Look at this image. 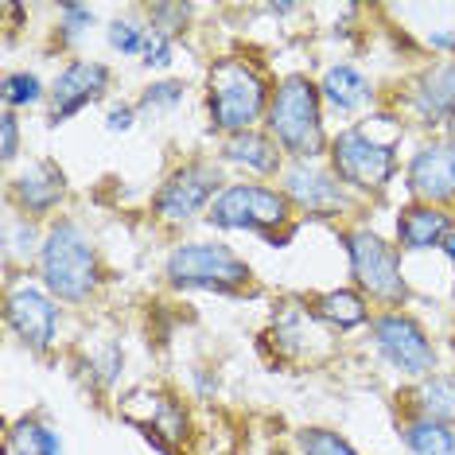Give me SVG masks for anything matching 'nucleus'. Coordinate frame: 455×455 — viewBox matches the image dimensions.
Instances as JSON below:
<instances>
[{"mask_svg":"<svg viewBox=\"0 0 455 455\" xmlns=\"http://www.w3.org/2000/svg\"><path fill=\"white\" fill-rule=\"evenodd\" d=\"M397 148H401V129L389 137H378L374 121L370 125H350L331 137L327 160L339 183L358 195H381L397 175Z\"/></svg>","mask_w":455,"mask_h":455,"instance_id":"obj_4","label":"nucleus"},{"mask_svg":"<svg viewBox=\"0 0 455 455\" xmlns=\"http://www.w3.org/2000/svg\"><path fill=\"white\" fill-rule=\"evenodd\" d=\"M312 304V315L323 319V323L339 327V331H350V327H362L370 323V299L358 292V288H331V292H319L307 299Z\"/></svg>","mask_w":455,"mask_h":455,"instance_id":"obj_19","label":"nucleus"},{"mask_svg":"<svg viewBox=\"0 0 455 455\" xmlns=\"http://www.w3.org/2000/svg\"><path fill=\"white\" fill-rule=\"evenodd\" d=\"M440 250H443V257H448V261L455 265V230L448 234V242H443V245H440Z\"/></svg>","mask_w":455,"mask_h":455,"instance_id":"obj_33","label":"nucleus"},{"mask_svg":"<svg viewBox=\"0 0 455 455\" xmlns=\"http://www.w3.org/2000/svg\"><path fill=\"white\" fill-rule=\"evenodd\" d=\"M347 245V261L355 288L366 299H374L386 312H401V304L409 299V284L401 273V250L393 242H386L381 234H374L370 226H350L343 230Z\"/></svg>","mask_w":455,"mask_h":455,"instance_id":"obj_6","label":"nucleus"},{"mask_svg":"<svg viewBox=\"0 0 455 455\" xmlns=\"http://www.w3.org/2000/svg\"><path fill=\"white\" fill-rule=\"evenodd\" d=\"M39 276L44 288L63 304H86L101 288L98 245L75 219H55L44 234L39 250Z\"/></svg>","mask_w":455,"mask_h":455,"instance_id":"obj_2","label":"nucleus"},{"mask_svg":"<svg viewBox=\"0 0 455 455\" xmlns=\"http://www.w3.org/2000/svg\"><path fill=\"white\" fill-rule=\"evenodd\" d=\"M401 443L409 455H455V428L409 409V417L401 420Z\"/></svg>","mask_w":455,"mask_h":455,"instance_id":"obj_20","label":"nucleus"},{"mask_svg":"<svg viewBox=\"0 0 455 455\" xmlns=\"http://www.w3.org/2000/svg\"><path fill=\"white\" fill-rule=\"evenodd\" d=\"M296 448L299 455H358L335 428H319V424H307L296 432Z\"/></svg>","mask_w":455,"mask_h":455,"instance_id":"obj_24","label":"nucleus"},{"mask_svg":"<svg viewBox=\"0 0 455 455\" xmlns=\"http://www.w3.org/2000/svg\"><path fill=\"white\" fill-rule=\"evenodd\" d=\"M366 327H370V343H374L378 358L389 370H397V374H405L412 381L432 378V370H436V347H432L428 331L409 312H378Z\"/></svg>","mask_w":455,"mask_h":455,"instance_id":"obj_8","label":"nucleus"},{"mask_svg":"<svg viewBox=\"0 0 455 455\" xmlns=\"http://www.w3.org/2000/svg\"><path fill=\"white\" fill-rule=\"evenodd\" d=\"M409 409L455 428V374H432L409 393Z\"/></svg>","mask_w":455,"mask_h":455,"instance_id":"obj_21","label":"nucleus"},{"mask_svg":"<svg viewBox=\"0 0 455 455\" xmlns=\"http://www.w3.org/2000/svg\"><path fill=\"white\" fill-rule=\"evenodd\" d=\"M164 281L172 288H203V292H242L253 284V268L222 242H183L164 261Z\"/></svg>","mask_w":455,"mask_h":455,"instance_id":"obj_7","label":"nucleus"},{"mask_svg":"<svg viewBox=\"0 0 455 455\" xmlns=\"http://www.w3.org/2000/svg\"><path fill=\"white\" fill-rule=\"evenodd\" d=\"M296 206L288 203V195L281 188L268 183H226L222 195L211 203L206 222L214 230H245V234H261L268 242H281L296 230Z\"/></svg>","mask_w":455,"mask_h":455,"instance_id":"obj_5","label":"nucleus"},{"mask_svg":"<svg viewBox=\"0 0 455 455\" xmlns=\"http://www.w3.org/2000/svg\"><path fill=\"white\" fill-rule=\"evenodd\" d=\"M455 230L451 214L440 206H424L412 203L397 214V245L405 253H424V250H440L448 242V234Z\"/></svg>","mask_w":455,"mask_h":455,"instance_id":"obj_16","label":"nucleus"},{"mask_svg":"<svg viewBox=\"0 0 455 455\" xmlns=\"http://www.w3.org/2000/svg\"><path fill=\"white\" fill-rule=\"evenodd\" d=\"M405 106L420 125H440V121L455 117V59L432 63L409 82Z\"/></svg>","mask_w":455,"mask_h":455,"instance_id":"obj_14","label":"nucleus"},{"mask_svg":"<svg viewBox=\"0 0 455 455\" xmlns=\"http://www.w3.org/2000/svg\"><path fill=\"white\" fill-rule=\"evenodd\" d=\"M152 12V20H156V32H164V36H180L183 32V24H188V16H191V4H152L148 8Z\"/></svg>","mask_w":455,"mask_h":455,"instance_id":"obj_29","label":"nucleus"},{"mask_svg":"<svg viewBox=\"0 0 455 455\" xmlns=\"http://www.w3.org/2000/svg\"><path fill=\"white\" fill-rule=\"evenodd\" d=\"M222 172L206 160H188L180 164L168 180L160 183V191L152 195V214L164 226H188L191 219L211 211V203L222 195Z\"/></svg>","mask_w":455,"mask_h":455,"instance_id":"obj_9","label":"nucleus"},{"mask_svg":"<svg viewBox=\"0 0 455 455\" xmlns=\"http://www.w3.org/2000/svg\"><path fill=\"white\" fill-rule=\"evenodd\" d=\"M281 191L307 219H339L350 211V195L339 183V175L319 164H288L281 175Z\"/></svg>","mask_w":455,"mask_h":455,"instance_id":"obj_11","label":"nucleus"},{"mask_svg":"<svg viewBox=\"0 0 455 455\" xmlns=\"http://www.w3.org/2000/svg\"><path fill=\"white\" fill-rule=\"evenodd\" d=\"M4 319H8V327L16 331L20 343H24L28 350H36V355H47V350L55 347L59 304H55V296H51L47 288H36V284L8 288Z\"/></svg>","mask_w":455,"mask_h":455,"instance_id":"obj_12","label":"nucleus"},{"mask_svg":"<svg viewBox=\"0 0 455 455\" xmlns=\"http://www.w3.org/2000/svg\"><path fill=\"white\" fill-rule=\"evenodd\" d=\"M172 55H175V39L156 32V28H148V44H144L140 63L148 70H164V67H172Z\"/></svg>","mask_w":455,"mask_h":455,"instance_id":"obj_28","label":"nucleus"},{"mask_svg":"<svg viewBox=\"0 0 455 455\" xmlns=\"http://www.w3.org/2000/svg\"><path fill=\"white\" fill-rule=\"evenodd\" d=\"M63 195H67V175L51 160L28 164V168L12 180V203L28 214V219H44V214H51L59 203H63Z\"/></svg>","mask_w":455,"mask_h":455,"instance_id":"obj_15","label":"nucleus"},{"mask_svg":"<svg viewBox=\"0 0 455 455\" xmlns=\"http://www.w3.org/2000/svg\"><path fill=\"white\" fill-rule=\"evenodd\" d=\"M137 106H129V101H121V106H113L109 109V117H106V129L109 132H129L132 125H137Z\"/></svg>","mask_w":455,"mask_h":455,"instance_id":"obj_31","label":"nucleus"},{"mask_svg":"<svg viewBox=\"0 0 455 455\" xmlns=\"http://www.w3.org/2000/svg\"><path fill=\"white\" fill-rule=\"evenodd\" d=\"M448 132H451V140H455V117L448 121Z\"/></svg>","mask_w":455,"mask_h":455,"instance_id":"obj_34","label":"nucleus"},{"mask_svg":"<svg viewBox=\"0 0 455 455\" xmlns=\"http://www.w3.org/2000/svg\"><path fill=\"white\" fill-rule=\"evenodd\" d=\"M39 250H44V237H39L36 222L28 219V214L4 222V261H8V268L39 261Z\"/></svg>","mask_w":455,"mask_h":455,"instance_id":"obj_22","label":"nucleus"},{"mask_svg":"<svg viewBox=\"0 0 455 455\" xmlns=\"http://www.w3.org/2000/svg\"><path fill=\"white\" fill-rule=\"evenodd\" d=\"M268 101H273L268 78L250 59L222 55L206 75V113H211V129H219L222 137L253 132L265 121Z\"/></svg>","mask_w":455,"mask_h":455,"instance_id":"obj_3","label":"nucleus"},{"mask_svg":"<svg viewBox=\"0 0 455 455\" xmlns=\"http://www.w3.org/2000/svg\"><path fill=\"white\" fill-rule=\"evenodd\" d=\"M319 94H323L327 106H335L339 113H358L374 101V86H370V78L362 75L358 67L335 63V67L323 70V78H319Z\"/></svg>","mask_w":455,"mask_h":455,"instance_id":"obj_18","label":"nucleus"},{"mask_svg":"<svg viewBox=\"0 0 455 455\" xmlns=\"http://www.w3.org/2000/svg\"><path fill=\"white\" fill-rule=\"evenodd\" d=\"M39 455H63V440H59L55 428L44 424V436H39Z\"/></svg>","mask_w":455,"mask_h":455,"instance_id":"obj_32","label":"nucleus"},{"mask_svg":"<svg viewBox=\"0 0 455 455\" xmlns=\"http://www.w3.org/2000/svg\"><path fill=\"white\" fill-rule=\"evenodd\" d=\"M20 156V117L12 109L0 113V160L12 164Z\"/></svg>","mask_w":455,"mask_h":455,"instance_id":"obj_30","label":"nucleus"},{"mask_svg":"<svg viewBox=\"0 0 455 455\" xmlns=\"http://www.w3.org/2000/svg\"><path fill=\"white\" fill-rule=\"evenodd\" d=\"M113 82V70L106 63H98V59H75V63H67L59 70V78L51 82V125H63L70 121L75 113H82L90 106V101L106 98Z\"/></svg>","mask_w":455,"mask_h":455,"instance_id":"obj_13","label":"nucleus"},{"mask_svg":"<svg viewBox=\"0 0 455 455\" xmlns=\"http://www.w3.org/2000/svg\"><path fill=\"white\" fill-rule=\"evenodd\" d=\"M222 160L234 164V168H245L261 180H273V175H284V148L276 144L268 132L253 129V132H237V137H226L222 144Z\"/></svg>","mask_w":455,"mask_h":455,"instance_id":"obj_17","label":"nucleus"},{"mask_svg":"<svg viewBox=\"0 0 455 455\" xmlns=\"http://www.w3.org/2000/svg\"><path fill=\"white\" fill-rule=\"evenodd\" d=\"M90 24H94V8H86V4H63L59 8V39H63V44H75Z\"/></svg>","mask_w":455,"mask_h":455,"instance_id":"obj_27","label":"nucleus"},{"mask_svg":"<svg viewBox=\"0 0 455 455\" xmlns=\"http://www.w3.org/2000/svg\"><path fill=\"white\" fill-rule=\"evenodd\" d=\"M106 39L113 51H121V55H144V44H148V28L132 24V20H113L106 28Z\"/></svg>","mask_w":455,"mask_h":455,"instance_id":"obj_26","label":"nucleus"},{"mask_svg":"<svg viewBox=\"0 0 455 455\" xmlns=\"http://www.w3.org/2000/svg\"><path fill=\"white\" fill-rule=\"evenodd\" d=\"M183 98H188V86H183L180 78H164V82H152V86L144 90L140 101H137V109H144V113H156V109H175Z\"/></svg>","mask_w":455,"mask_h":455,"instance_id":"obj_25","label":"nucleus"},{"mask_svg":"<svg viewBox=\"0 0 455 455\" xmlns=\"http://www.w3.org/2000/svg\"><path fill=\"white\" fill-rule=\"evenodd\" d=\"M51 94L44 86V78L36 75V70H8L4 82H0V101H4V109H28V106H39Z\"/></svg>","mask_w":455,"mask_h":455,"instance_id":"obj_23","label":"nucleus"},{"mask_svg":"<svg viewBox=\"0 0 455 455\" xmlns=\"http://www.w3.org/2000/svg\"><path fill=\"white\" fill-rule=\"evenodd\" d=\"M265 132L284 148L292 164H315L327 156L331 137L323 129V94L307 75H288L276 82L265 113Z\"/></svg>","mask_w":455,"mask_h":455,"instance_id":"obj_1","label":"nucleus"},{"mask_svg":"<svg viewBox=\"0 0 455 455\" xmlns=\"http://www.w3.org/2000/svg\"><path fill=\"white\" fill-rule=\"evenodd\" d=\"M405 188L417 203L455 206V140L451 137H432L424 140L405 164Z\"/></svg>","mask_w":455,"mask_h":455,"instance_id":"obj_10","label":"nucleus"}]
</instances>
